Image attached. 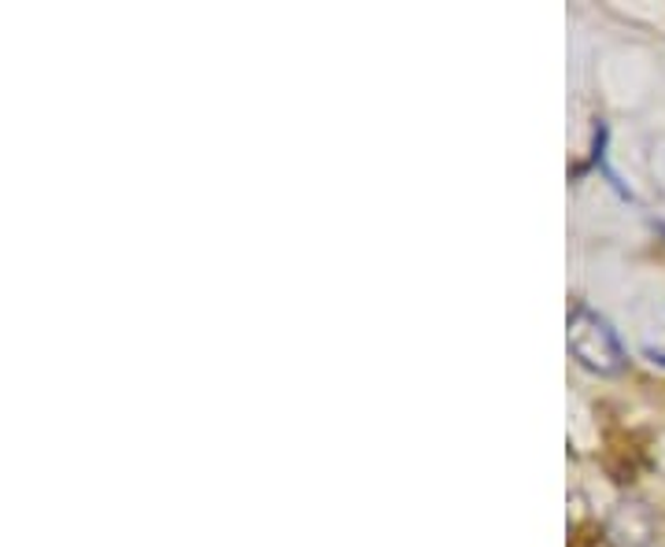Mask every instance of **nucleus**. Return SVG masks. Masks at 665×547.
<instances>
[{
    "mask_svg": "<svg viewBox=\"0 0 665 547\" xmlns=\"http://www.w3.org/2000/svg\"><path fill=\"white\" fill-rule=\"evenodd\" d=\"M566 344H569V355L584 366V371L599 374V377H618L625 374L629 366V352L621 348L614 325H610L603 314L577 303L569 311V330H566Z\"/></svg>",
    "mask_w": 665,
    "mask_h": 547,
    "instance_id": "1",
    "label": "nucleus"
}]
</instances>
